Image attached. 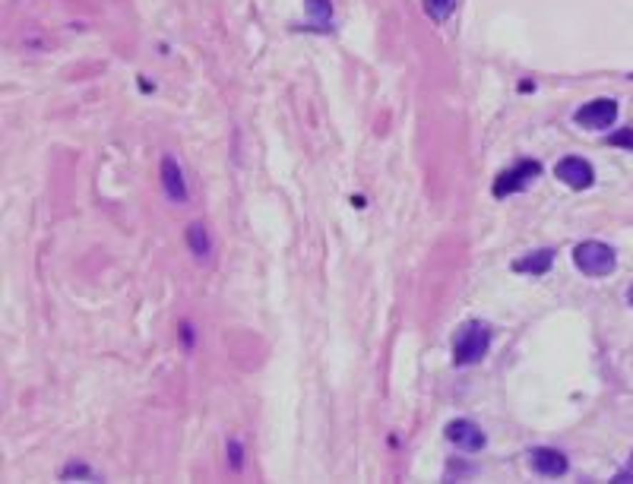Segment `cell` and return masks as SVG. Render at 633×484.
Wrapping results in <instances>:
<instances>
[{"label":"cell","mask_w":633,"mask_h":484,"mask_svg":"<svg viewBox=\"0 0 633 484\" xmlns=\"http://www.w3.org/2000/svg\"><path fill=\"white\" fill-rule=\"evenodd\" d=\"M491 348V326L482 320H469L453 339V364L456 368H472L484 361Z\"/></svg>","instance_id":"cell-1"},{"label":"cell","mask_w":633,"mask_h":484,"mask_svg":"<svg viewBox=\"0 0 633 484\" xmlns=\"http://www.w3.org/2000/svg\"><path fill=\"white\" fill-rule=\"evenodd\" d=\"M573 263H577V269L583 276L602 278V276L614 273L617 256L608 244H602V241H583V244L573 247Z\"/></svg>","instance_id":"cell-2"},{"label":"cell","mask_w":633,"mask_h":484,"mask_svg":"<svg viewBox=\"0 0 633 484\" xmlns=\"http://www.w3.org/2000/svg\"><path fill=\"white\" fill-rule=\"evenodd\" d=\"M542 174V165L535 158H522L517 161L513 168H507L504 174L494 181V196L504 200V196H513V193H522L526 187L535 184V178Z\"/></svg>","instance_id":"cell-3"},{"label":"cell","mask_w":633,"mask_h":484,"mask_svg":"<svg viewBox=\"0 0 633 484\" xmlns=\"http://www.w3.org/2000/svg\"><path fill=\"white\" fill-rule=\"evenodd\" d=\"M573 121H577L579 127H589V130H605L617 121V101L614 99H595V101H589V105L577 108V111H573Z\"/></svg>","instance_id":"cell-4"},{"label":"cell","mask_w":633,"mask_h":484,"mask_svg":"<svg viewBox=\"0 0 633 484\" xmlns=\"http://www.w3.org/2000/svg\"><path fill=\"white\" fill-rule=\"evenodd\" d=\"M554 178L567 187H573V190H586V187L595 184V168L579 156H567L554 165Z\"/></svg>","instance_id":"cell-5"},{"label":"cell","mask_w":633,"mask_h":484,"mask_svg":"<svg viewBox=\"0 0 633 484\" xmlns=\"http://www.w3.org/2000/svg\"><path fill=\"white\" fill-rule=\"evenodd\" d=\"M447 440L462 453H482L484 443H488L484 430L475 421H469V418H456V421L447 424Z\"/></svg>","instance_id":"cell-6"},{"label":"cell","mask_w":633,"mask_h":484,"mask_svg":"<svg viewBox=\"0 0 633 484\" xmlns=\"http://www.w3.org/2000/svg\"><path fill=\"white\" fill-rule=\"evenodd\" d=\"M529 465H532V472H539L542 478H564L567 468H570V462H567V456L561 450L535 446V450L529 453Z\"/></svg>","instance_id":"cell-7"},{"label":"cell","mask_w":633,"mask_h":484,"mask_svg":"<svg viewBox=\"0 0 633 484\" xmlns=\"http://www.w3.org/2000/svg\"><path fill=\"white\" fill-rule=\"evenodd\" d=\"M159 174H161V187H165L168 200H171V203H187V200H190V190H187V178H184V168H181L171 156L161 158Z\"/></svg>","instance_id":"cell-8"},{"label":"cell","mask_w":633,"mask_h":484,"mask_svg":"<svg viewBox=\"0 0 633 484\" xmlns=\"http://www.w3.org/2000/svg\"><path fill=\"white\" fill-rule=\"evenodd\" d=\"M554 266V251L551 247H542L535 253H526L513 263V273H522V276H544L548 269Z\"/></svg>","instance_id":"cell-9"},{"label":"cell","mask_w":633,"mask_h":484,"mask_svg":"<svg viewBox=\"0 0 633 484\" xmlns=\"http://www.w3.org/2000/svg\"><path fill=\"white\" fill-rule=\"evenodd\" d=\"M304 10L311 16L314 32H329L333 29V0H304Z\"/></svg>","instance_id":"cell-10"},{"label":"cell","mask_w":633,"mask_h":484,"mask_svg":"<svg viewBox=\"0 0 633 484\" xmlns=\"http://www.w3.org/2000/svg\"><path fill=\"white\" fill-rule=\"evenodd\" d=\"M187 247L196 260H209L212 253V238H209V228L203 222H190L187 225Z\"/></svg>","instance_id":"cell-11"},{"label":"cell","mask_w":633,"mask_h":484,"mask_svg":"<svg viewBox=\"0 0 633 484\" xmlns=\"http://www.w3.org/2000/svg\"><path fill=\"white\" fill-rule=\"evenodd\" d=\"M61 481H101V478L86 462H70V465L61 468Z\"/></svg>","instance_id":"cell-12"},{"label":"cell","mask_w":633,"mask_h":484,"mask_svg":"<svg viewBox=\"0 0 633 484\" xmlns=\"http://www.w3.org/2000/svg\"><path fill=\"white\" fill-rule=\"evenodd\" d=\"M453 6H456V0H424V10H428V16L434 23H447Z\"/></svg>","instance_id":"cell-13"},{"label":"cell","mask_w":633,"mask_h":484,"mask_svg":"<svg viewBox=\"0 0 633 484\" xmlns=\"http://www.w3.org/2000/svg\"><path fill=\"white\" fill-rule=\"evenodd\" d=\"M228 462H231L234 472H241V468H244V446H241L238 440H228Z\"/></svg>","instance_id":"cell-14"},{"label":"cell","mask_w":633,"mask_h":484,"mask_svg":"<svg viewBox=\"0 0 633 484\" xmlns=\"http://www.w3.org/2000/svg\"><path fill=\"white\" fill-rule=\"evenodd\" d=\"M608 143L633 152V127H624V130H617V133H611V136H608Z\"/></svg>","instance_id":"cell-15"},{"label":"cell","mask_w":633,"mask_h":484,"mask_svg":"<svg viewBox=\"0 0 633 484\" xmlns=\"http://www.w3.org/2000/svg\"><path fill=\"white\" fill-rule=\"evenodd\" d=\"M181 336H184V346L194 348V323H184V326H181Z\"/></svg>","instance_id":"cell-16"},{"label":"cell","mask_w":633,"mask_h":484,"mask_svg":"<svg viewBox=\"0 0 633 484\" xmlns=\"http://www.w3.org/2000/svg\"><path fill=\"white\" fill-rule=\"evenodd\" d=\"M630 304H633V288H630Z\"/></svg>","instance_id":"cell-17"},{"label":"cell","mask_w":633,"mask_h":484,"mask_svg":"<svg viewBox=\"0 0 633 484\" xmlns=\"http://www.w3.org/2000/svg\"><path fill=\"white\" fill-rule=\"evenodd\" d=\"M630 468H633V456H630Z\"/></svg>","instance_id":"cell-18"}]
</instances>
